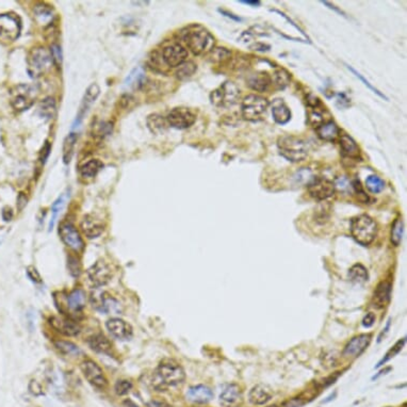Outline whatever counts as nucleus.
I'll return each mask as SVG.
<instances>
[{"label":"nucleus","mask_w":407,"mask_h":407,"mask_svg":"<svg viewBox=\"0 0 407 407\" xmlns=\"http://www.w3.org/2000/svg\"><path fill=\"white\" fill-rule=\"evenodd\" d=\"M185 374L182 367L173 359H165L154 372L152 384L158 391L177 386L184 381Z\"/></svg>","instance_id":"1"},{"label":"nucleus","mask_w":407,"mask_h":407,"mask_svg":"<svg viewBox=\"0 0 407 407\" xmlns=\"http://www.w3.org/2000/svg\"><path fill=\"white\" fill-rule=\"evenodd\" d=\"M277 148L280 154L290 162L304 161L308 156V144L304 139L295 135H283L277 140Z\"/></svg>","instance_id":"2"},{"label":"nucleus","mask_w":407,"mask_h":407,"mask_svg":"<svg viewBox=\"0 0 407 407\" xmlns=\"http://www.w3.org/2000/svg\"><path fill=\"white\" fill-rule=\"evenodd\" d=\"M351 235L357 243L367 247L377 235L376 222L367 214L358 215L351 221Z\"/></svg>","instance_id":"3"},{"label":"nucleus","mask_w":407,"mask_h":407,"mask_svg":"<svg viewBox=\"0 0 407 407\" xmlns=\"http://www.w3.org/2000/svg\"><path fill=\"white\" fill-rule=\"evenodd\" d=\"M53 63L50 50L45 47L33 48L27 58V71L31 78H38L45 75Z\"/></svg>","instance_id":"4"},{"label":"nucleus","mask_w":407,"mask_h":407,"mask_svg":"<svg viewBox=\"0 0 407 407\" xmlns=\"http://www.w3.org/2000/svg\"><path fill=\"white\" fill-rule=\"evenodd\" d=\"M184 41L189 49L196 56L210 52L214 45L212 34L203 28L188 31L184 36Z\"/></svg>","instance_id":"5"},{"label":"nucleus","mask_w":407,"mask_h":407,"mask_svg":"<svg viewBox=\"0 0 407 407\" xmlns=\"http://www.w3.org/2000/svg\"><path fill=\"white\" fill-rule=\"evenodd\" d=\"M269 108V101L264 97L256 94L248 95L241 104L242 118L249 122L261 121Z\"/></svg>","instance_id":"6"},{"label":"nucleus","mask_w":407,"mask_h":407,"mask_svg":"<svg viewBox=\"0 0 407 407\" xmlns=\"http://www.w3.org/2000/svg\"><path fill=\"white\" fill-rule=\"evenodd\" d=\"M39 94L37 87L19 85L11 92V104L14 110L22 112L28 110L36 101Z\"/></svg>","instance_id":"7"},{"label":"nucleus","mask_w":407,"mask_h":407,"mask_svg":"<svg viewBox=\"0 0 407 407\" xmlns=\"http://www.w3.org/2000/svg\"><path fill=\"white\" fill-rule=\"evenodd\" d=\"M240 98L239 88L231 81H225L215 89L210 95L212 104L219 108H229L238 102Z\"/></svg>","instance_id":"8"},{"label":"nucleus","mask_w":407,"mask_h":407,"mask_svg":"<svg viewBox=\"0 0 407 407\" xmlns=\"http://www.w3.org/2000/svg\"><path fill=\"white\" fill-rule=\"evenodd\" d=\"M21 32V22L13 13L0 14V39L5 41H15Z\"/></svg>","instance_id":"9"},{"label":"nucleus","mask_w":407,"mask_h":407,"mask_svg":"<svg viewBox=\"0 0 407 407\" xmlns=\"http://www.w3.org/2000/svg\"><path fill=\"white\" fill-rule=\"evenodd\" d=\"M308 192L317 201H325L335 194V183L324 177H312L308 182Z\"/></svg>","instance_id":"10"},{"label":"nucleus","mask_w":407,"mask_h":407,"mask_svg":"<svg viewBox=\"0 0 407 407\" xmlns=\"http://www.w3.org/2000/svg\"><path fill=\"white\" fill-rule=\"evenodd\" d=\"M91 302L93 307L106 315H119L122 311L120 302L104 292L93 293Z\"/></svg>","instance_id":"11"},{"label":"nucleus","mask_w":407,"mask_h":407,"mask_svg":"<svg viewBox=\"0 0 407 407\" xmlns=\"http://www.w3.org/2000/svg\"><path fill=\"white\" fill-rule=\"evenodd\" d=\"M80 369L83 371L85 377L90 384L97 388L103 389L107 386V378L103 374L102 369L91 359H87L81 363Z\"/></svg>","instance_id":"12"},{"label":"nucleus","mask_w":407,"mask_h":407,"mask_svg":"<svg viewBox=\"0 0 407 407\" xmlns=\"http://www.w3.org/2000/svg\"><path fill=\"white\" fill-rule=\"evenodd\" d=\"M196 121V115L187 108L173 109L167 116V122L176 129H187Z\"/></svg>","instance_id":"13"},{"label":"nucleus","mask_w":407,"mask_h":407,"mask_svg":"<svg viewBox=\"0 0 407 407\" xmlns=\"http://www.w3.org/2000/svg\"><path fill=\"white\" fill-rule=\"evenodd\" d=\"M59 234L65 246L71 250L75 252H81L84 250V240L72 223H62L59 228Z\"/></svg>","instance_id":"14"},{"label":"nucleus","mask_w":407,"mask_h":407,"mask_svg":"<svg viewBox=\"0 0 407 407\" xmlns=\"http://www.w3.org/2000/svg\"><path fill=\"white\" fill-rule=\"evenodd\" d=\"M88 276L96 287L104 286L111 281V267L103 260H98L88 270Z\"/></svg>","instance_id":"15"},{"label":"nucleus","mask_w":407,"mask_h":407,"mask_svg":"<svg viewBox=\"0 0 407 407\" xmlns=\"http://www.w3.org/2000/svg\"><path fill=\"white\" fill-rule=\"evenodd\" d=\"M162 58L167 65L170 67L180 66L188 58V51L179 44H173L164 49Z\"/></svg>","instance_id":"16"},{"label":"nucleus","mask_w":407,"mask_h":407,"mask_svg":"<svg viewBox=\"0 0 407 407\" xmlns=\"http://www.w3.org/2000/svg\"><path fill=\"white\" fill-rule=\"evenodd\" d=\"M106 328L118 340H129L132 336V329L129 324L120 318H112L106 322Z\"/></svg>","instance_id":"17"},{"label":"nucleus","mask_w":407,"mask_h":407,"mask_svg":"<svg viewBox=\"0 0 407 407\" xmlns=\"http://www.w3.org/2000/svg\"><path fill=\"white\" fill-rule=\"evenodd\" d=\"M340 152L343 158L350 159L353 161L362 160V152L354 139L347 134H342L339 137Z\"/></svg>","instance_id":"18"},{"label":"nucleus","mask_w":407,"mask_h":407,"mask_svg":"<svg viewBox=\"0 0 407 407\" xmlns=\"http://www.w3.org/2000/svg\"><path fill=\"white\" fill-rule=\"evenodd\" d=\"M371 338L372 337L369 334H362V335L355 336L354 338H352L345 345L343 355L346 357H350V356L356 357V356L360 355L366 350L367 346L370 344Z\"/></svg>","instance_id":"19"},{"label":"nucleus","mask_w":407,"mask_h":407,"mask_svg":"<svg viewBox=\"0 0 407 407\" xmlns=\"http://www.w3.org/2000/svg\"><path fill=\"white\" fill-rule=\"evenodd\" d=\"M49 324L57 332H59L65 336H77L81 330L79 325L74 321L59 317H50Z\"/></svg>","instance_id":"20"},{"label":"nucleus","mask_w":407,"mask_h":407,"mask_svg":"<svg viewBox=\"0 0 407 407\" xmlns=\"http://www.w3.org/2000/svg\"><path fill=\"white\" fill-rule=\"evenodd\" d=\"M242 399L241 389L236 384H228L220 394V402L225 407H234Z\"/></svg>","instance_id":"21"},{"label":"nucleus","mask_w":407,"mask_h":407,"mask_svg":"<svg viewBox=\"0 0 407 407\" xmlns=\"http://www.w3.org/2000/svg\"><path fill=\"white\" fill-rule=\"evenodd\" d=\"M273 84V78L265 72H258L248 78V86L256 92H266Z\"/></svg>","instance_id":"22"},{"label":"nucleus","mask_w":407,"mask_h":407,"mask_svg":"<svg viewBox=\"0 0 407 407\" xmlns=\"http://www.w3.org/2000/svg\"><path fill=\"white\" fill-rule=\"evenodd\" d=\"M273 397V390L263 384L254 386L249 394L250 402L254 405H263L269 402Z\"/></svg>","instance_id":"23"},{"label":"nucleus","mask_w":407,"mask_h":407,"mask_svg":"<svg viewBox=\"0 0 407 407\" xmlns=\"http://www.w3.org/2000/svg\"><path fill=\"white\" fill-rule=\"evenodd\" d=\"M187 398L193 403L206 404L213 399V392L208 386L196 385L188 390Z\"/></svg>","instance_id":"24"},{"label":"nucleus","mask_w":407,"mask_h":407,"mask_svg":"<svg viewBox=\"0 0 407 407\" xmlns=\"http://www.w3.org/2000/svg\"><path fill=\"white\" fill-rule=\"evenodd\" d=\"M99 92H100V89H99V87L96 84H93V85H91L88 88L86 94L84 96L83 102H81V106H80L78 115H77V120H76L77 124H80L81 121H83L84 116L86 115V113L88 112L90 107L92 106V103L94 102L95 99L98 97Z\"/></svg>","instance_id":"25"},{"label":"nucleus","mask_w":407,"mask_h":407,"mask_svg":"<svg viewBox=\"0 0 407 407\" xmlns=\"http://www.w3.org/2000/svg\"><path fill=\"white\" fill-rule=\"evenodd\" d=\"M391 295V283L388 281L381 282L373 294V304L377 308H384L387 306Z\"/></svg>","instance_id":"26"},{"label":"nucleus","mask_w":407,"mask_h":407,"mask_svg":"<svg viewBox=\"0 0 407 407\" xmlns=\"http://www.w3.org/2000/svg\"><path fill=\"white\" fill-rule=\"evenodd\" d=\"M81 229H83L84 234L89 239H94L102 234L103 226L95 218H93L91 215H86L84 220L81 221Z\"/></svg>","instance_id":"27"},{"label":"nucleus","mask_w":407,"mask_h":407,"mask_svg":"<svg viewBox=\"0 0 407 407\" xmlns=\"http://www.w3.org/2000/svg\"><path fill=\"white\" fill-rule=\"evenodd\" d=\"M272 116L277 124L285 125L291 120V111L283 99H275L272 104Z\"/></svg>","instance_id":"28"},{"label":"nucleus","mask_w":407,"mask_h":407,"mask_svg":"<svg viewBox=\"0 0 407 407\" xmlns=\"http://www.w3.org/2000/svg\"><path fill=\"white\" fill-rule=\"evenodd\" d=\"M317 133L320 139L324 141L335 142L340 137V129L334 121H328L321 124L317 128Z\"/></svg>","instance_id":"29"},{"label":"nucleus","mask_w":407,"mask_h":407,"mask_svg":"<svg viewBox=\"0 0 407 407\" xmlns=\"http://www.w3.org/2000/svg\"><path fill=\"white\" fill-rule=\"evenodd\" d=\"M87 295L83 289H75L66 297V306L72 312H80L86 306Z\"/></svg>","instance_id":"30"},{"label":"nucleus","mask_w":407,"mask_h":407,"mask_svg":"<svg viewBox=\"0 0 407 407\" xmlns=\"http://www.w3.org/2000/svg\"><path fill=\"white\" fill-rule=\"evenodd\" d=\"M89 346L93 351L100 354L110 355L112 353V344L111 342L101 334H97L92 336L88 340Z\"/></svg>","instance_id":"31"},{"label":"nucleus","mask_w":407,"mask_h":407,"mask_svg":"<svg viewBox=\"0 0 407 407\" xmlns=\"http://www.w3.org/2000/svg\"><path fill=\"white\" fill-rule=\"evenodd\" d=\"M146 84V76L141 67L134 68L133 71L128 75L125 85L133 90L141 89Z\"/></svg>","instance_id":"32"},{"label":"nucleus","mask_w":407,"mask_h":407,"mask_svg":"<svg viewBox=\"0 0 407 407\" xmlns=\"http://www.w3.org/2000/svg\"><path fill=\"white\" fill-rule=\"evenodd\" d=\"M57 112V107H56V101L51 97L45 98L39 106V114L42 119H45L46 121H49L53 119V116L56 115Z\"/></svg>","instance_id":"33"},{"label":"nucleus","mask_w":407,"mask_h":407,"mask_svg":"<svg viewBox=\"0 0 407 407\" xmlns=\"http://www.w3.org/2000/svg\"><path fill=\"white\" fill-rule=\"evenodd\" d=\"M348 277H350V280L353 283L363 284L368 281L369 274L367 269L363 264L356 263L351 267L350 271H348Z\"/></svg>","instance_id":"34"},{"label":"nucleus","mask_w":407,"mask_h":407,"mask_svg":"<svg viewBox=\"0 0 407 407\" xmlns=\"http://www.w3.org/2000/svg\"><path fill=\"white\" fill-rule=\"evenodd\" d=\"M147 125L150 131L154 133H162L165 132L168 127V122L159 114H152L148 116Z\"/></svg>","instance_id":"35"},{"label":"nucleus","mask_w":407,"mask_h":407,"mask_svg":"<svg viewBox=\"0 0 407 407\" xmlns=\"http://www.w3.org/2000/svg\"><path fill=\"white\" fill-rule=\"evenodd\" d=\"M103 168L102 162L99 160H91L87 162L86 165H84L80 169L81 176L84 178H93L95 177L98 172Z\"/></svg>","instance_id":"36"},{"label":"nucleus","mask_w":407,"mask_h":407,"mask_svg":"<svg viewBox=\"0 0 407 407\" xmlns=\"http://www.w3.org/2000/svg\"><path fill=\"white\" fill-rule=\"evenodd\" d=\"M53 345L58 351L65 356H78L81 353L80 348L76 344L69 341L57 340L53 342Z\"/></svg>","instance_id":"37"},{"label":"nucleus","mask_w":407,"mask_h":407,"mask_svg":"<svg viewBox=\"0 0 407 407\" xmlns=\"http://www.w3.org/2000/svg\"><path fill=\"white\" fill-rule=\"evenodd\" d=\"M77 141L76 133H71L66 137L63 144V161L64 164L67 165L71 162L73 155H74V148Z\"/></svg>","instance_id":"38"},{"label":"nucleus","mask_w":407,"mask_h":407,"mask_svg":"<svg viewBox=\"0 0 407 407\" xmlns=\"http://www.w3.org/2000/svg\"><path fill=\"white\" fill-rule=\"evenodd\" d=\"M403 231H404L403 221L401 218H397L391 225V234H390V240L394 247L400 246L403 238Z\"/></svg>","instance_id":"39"},{"label":"nucleus","mask_w":407,"mask_h":407,"mask_svg":"<svg viewBox=\"0 0 407 407\" xmlns=\"http://www.w3.org/2000/svg\"><path fill=\"white\" fill-rule=\"evenodd\" d=\"M291 81V74L285 68H278L274 73V84L281 90L287 88Z\"/></svg>","instance_id":"40"},{"label":"nucleus","mask_w":407,"mask_h":407,"mask_svg":"<svg viewBox=\"0 0 407 407\" xmlns=\"http://www.w3.org/2000/svg\"><path fill=\"white\" fill-rule=\"evenodd\" d=\"M366 187L371 193L377 194L385 189V181L377 175H370L366 179Z\"/></svg>","instance_id":"41"},{"label":"nucleus","mask_w":407,"mask_h":407,"mask_svg":"<svg viewBox=\"0 0 407 407\" xmlns=\"http://www.w3.org/2000/svg\"><path fill=\"white\" fill-rule=\"evenodd\" d=\"M34 14H36V16L43 24H46V22H48L52 18V10L49 6L41 4L34 7Z\"/></svg>","instance_id":"42"},{"label":"nucleus","mask_w":407,"mask_h":407,"mask_svg":"<svg viewBox=\"0 0 407 407\" xmlns=\"http://www.w3.org/2000/svg\"><path fill=\"white\" fill-rule=\"evenodd\" d=\"M196 72V65L193 62H185L179 66L176 72V77L179 80H185L194 75Z\"/></svg>","instance_id":"43"},{"label":"nucleus","mask_w":407,"mask_h":407,"mask_svg":"<svg viewBox=\"0 0 407 407\" xmlns=\"http://www.w3.org/2000/svg\"><path fill=\"white\" fill-rule=\"evenodd\" d=\"M405 342H406V340H405V338H403V339L399 340L397 343H395V344L390 348V350L386 353L385 357H384V358L381 360V362L377 364L376 368L383 366L384 364H386L387 362H389V360H390L391 358H393L394 356H397V355L402 351V348H403Z\"/></svg>","instance_id":"44"},{"label":"nucleus","mask_w":407,"mask_h":407,"mask_svg":"<svg viewBox=\"0 0 407 407\" xmlns=\"http://www.w3.org/2000/svg\"><path fill=\"white\" fill-rule=\"evenodd\" d=\"M64 205H65V196H64V195L60 196L59 199H58V200L53 203L52 208H51L52 218H51L50 223H49V229H52V227H53V225H55V222H56V220H57L58 215H59V213L61 212V210L63 209Z\"/></svg>","instance_id":"45"},{"label":"nucleus","mask_w":407,"mask_h":407,"mask_svg":"<svg viewBox=\"0 0 407 407\" xmlns=\"http://www.w3.org/2000/svg\"><path fill=\"white\" fill-rule=\"evenodd\" d=\"M211 61L213 62H223L228 60L231 57V52L227 48H214L210 51Z\"/></svg>","instance_id":"46"},{"label":"nucleus","mask_w":407,"mask_h":407,"mask_svg":"<svg viewBox=\"0 0 407 407\" xmlns=\"http://www.w3.org/2000/svg\"><path fill=\"white\" fill-rule=\"evenodd\" d=\"M346 66H347V68L350 69V71H351V72H352V73H353V74H354V75H355V76H356V77H357V78H358L360 81H363L364 85H365V86H366L368 89H370L372 92L375 93V94H376V95H378L379 97L384 98V99H385V100H388V97H387L385 94H383V93H382L379 90H377L376 88H374L373 86H372V85L369 83L368 80H366V78H365V77H364L362 74H359V73L356 71V69H354V68H353L352 66H350V65H346Z\"/></svg>","instance_id":"47"},{"label":"nucleus","mask_w":407,"mask_h":407,"mask_svg":"<svg viewBox=\"0 0 407 407\" xmlns=\"http://www.w3.org/2000/svg\"><path fill=\"white\" fill-rule=\"evenodd\" d=\"M132 388V383L130 381L122 379L115 384V392L118 395H125Z\"/></svg>","instance_id":"48"},{"label":"nucleus","mask_w":407,"mask_h":407,"mask_svg":"<svg viewBox=\"0 0 407 407\" xmlns=\"http://www.w3.org/2000/svg\"><path fill=\"white\" fill-rule=\"evenodd\" d=\"M67 267H68V271L71 273L72 276L74 277H78L81 273V265L79 260L76 257H69L67 259Z\"/></svg>","instance_id":"49"},{"label":"nucleus","mask_w":407,"mask_h":407,"mask_svg":"<svg viewBox=\"0 0 407 407\" xmlns=\"http://www.w3.org/2000/svg\"><path fill=\"white\" fill-rule=\"evenodd\" d=\"M352 187H353V190H354L355 194H357V196H358V200H359V201H362V202H364V203H368L369 197H368V195L366 194V192L364 191L363 185H362V183H360V181H359L358 179L353 180V182H352Z\"/></svg>","instance_id":"50"},{"label":"nucleus","mask_w":407,"mask_h":407,"mask_svg":"<svg viewBox=\"0 0 407 407\" xmlns=\"http://www.w3.org/2000/svg\"><path fill=\"white\" fill-rule=\"evenodd\" d=\"M50 53L52 57L53 63L57 65H61L62 63V51L61 47L58 44H53L50 47Z\"/></svg>","instance_id":"51"},{"label":"nucleus","mask_w":407,"mask_h":407,"mask_svg":"<svg viewBox=\"0 0 407 407\" xmlns=\"http://www.w3.org/2000/svg\"><path fill=\"white\" fill-rule=\"evenodd\" d=\"M27 275L30 278V280L34 283V284H41L42 280H41V275L39 274V272L37 271L36 267L33 266H29L27 269Z\"/></svg>","instance_id":"52"},{"label":"nucleus","mask_w":407,"mask_h":407,"mask_svg":"<svg viewBox=\"0 0 407 407\" xmlns=\"http://www.w3.org/2000/svg\"><path fill=\"white\" fill-rule=\"evenodd\" d=\"M374 322H375L374 313L369 312V313H367V315L365 316V318L363 319V327L366 328V329H370V328L373 327Z\"/></svg>","instance_id":"53"},{"label":"nucleus","mask_w":407,"mask_h":407,"mask_svg":"<svg viewBox=\"0 0 407 407\" xmlns=\"http://www.w3.org/2000/svg\"><path fill=\"white\" fill-rule=\"evenodd\" d=\"M27 202H28L27 196L24 193H19V195L17 197V209L19 211H21L22 209L26 207Z\"/></svg>","instance_id":"54"},{"label":"nucleus","mask_w":407,"mask_h":407,"mask_svg":"<svg viewBox=\"0 0 407 407\" xmlns=\"http://www.w3.org/2000/svg\"><path fill=\"white\" fill-rule=\"evenodd\" d=\"M49 153H50V144H49L48 142H46L45 146L43 147L42 152H41V162H42L43 165L45 164L46 159L48 158V156H49Z\"/></svg>","instance_id":"55"},{"label":"nucleus","mask_w":407,"mask_h":407,"mask_svg":"<svg viewBox=\"0 0 407 407\" xmlns=\"http://www.w3.org/2000/svg\"><path fill=\"white\" fill-rule=\"evenodd\" d=\"M2 214H3V219L6 221V222H9V221H11V220L13 219V211H12V209H11L10 207H5L3 209Z\"/></svg>","instance_id":"56"},{"label":"nucleus","mask_w":407,"mask_h":407,"mask_svg":"<svg viewBox=\"0 0 407 407\" xmlns=\"http://www.w3.org/2000/svg\"><path fill=\"white\" fill-rule=\"evenodd\" d=\"M219 12H220L221 14H222V15L228 17V18H231L232 20H236V21H241V20H242L239 16H236L235 14L229 13L228 11H225V10H222V9H219Z\"/></svg>","instance_id":"57"},{"label":"nucleus","mask_w":407,"mask_h":407,"mask_svg":"<svg viewBox=\"0 0 407 407\" xmlns=\"http://www.w3.org/2000/svg\"><path fill=\"white\" fill-rule=\"evenodd\" d=\"M253 50H258V51H264V50H269L270 49V46H267L265 44H261V43H257L256 45L252 46L251 47Z\"/></svg>","instance_id":"58"},{"label":"nucleus","mask_w":407,"mask_h":407,"mask_svg":"<svg viewBox=\"0 0 407 407\" xmlns=\"http://www.w3.org/2000/svg\"><path fill=\"white\" fill-rule=\"evenodd\" d=\"M152 407H173V406L164 401H153Z\"/></svg>","instance_id":"59"},{"label":"nucleus","mask_w":407,"mask_h":407,"mask_svg":"<svg viewBox=\"0 0 407 407\" xmlns=\"http://www.w3.org/2000/svg\"><path fill=\"white\" fill-rule=\"evenodd\" d=\"M322 4H323V5H325V6H327L328 8H330V9H332V10L336 11V12H338L339 14H341V15H343V16H344V13L342 12V11H341V10H339L338 8H337V7H336V6L332 5L331 3H329V2H322Z\"/></svg>","instance_id":"60"},{"label":"nucleus","mask_w":407,"mask_h":407,"mask_svg":"<svg viewBox=\"0 0 407 407\" xmlns=\"http://www.w3.org/2000/svg\"><path fill=\"white\" fill-rule=\"evenodd\" d=\"M241 4H244V5H249V6H253V7H259L260 5H261V3L260 2H253V0H246V2H240Z\"/></svg>","instance_id":"61"},{"label":"nucleus","mask_w":407,"mask_h":407,"mask_svg":"<svg viewBox=\"0 0 407 407\" xmlns=\"http://www.w3.org/2000/svg\"><path fill=\"white\" fill-rule=\"evenodd\" d=\"M270 407H277V406H275V405H274V406H270Z\"/></svg>","instance_id":"62"}]
</instances>
